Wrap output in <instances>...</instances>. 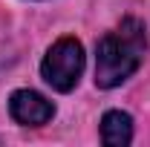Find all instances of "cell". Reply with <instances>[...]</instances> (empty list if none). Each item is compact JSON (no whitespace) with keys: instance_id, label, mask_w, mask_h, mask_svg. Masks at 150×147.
<instances>
[{"instance_id":"obj_1","label":"cell","mask_w":150,"mask_h":147,"mask_svg":"<svg viewBox=\"0 0 150 147\" xmlns=\"http://www.w3.org/2000/svg\"><path fill=\"white\" fill-rule=\"evenodd\" d=\"M147 29L139 18H124L112 32L98 40L95 49V87L112 90L124 84L144 61Z\"/></svg>"},{"instance_id":"obj_2","label":"cell","mask_w":150,"mask_h":147,"mask_svg":"<svg viewBox=\"0 0 150 147\" xmlns=\"http://www.w3.org/2000/svg\"><path fill=\"white\" fill-rule=\"evenodd\" d=\"M84 72V46L75 37H61L49 46V52L40 64V75L43 81L58 92L75 90L78 78Z\"/></svg>"},{"instance_id":"obj_4","label":"cell","mask_w":150,"mask_h":147,"mask_svg":"<svg viewBox=\"0 0 150 147\" xmlns=\"http://www.w3.org/2000/svg\"><path fill=\"white\" fill-rule=\"evenodd\" d=\"M101 141L110 147H124L133 141V118L121 110H110L101 118Z\"/></svg>"},{"instance_id":"obj_3","label":"cell","mask_w":150,"mask_h":147,"mask_svg":"<svg viewBox=\"0 0 150 147\" xmlns=\"http://www.w3.org/2000/svg\"><path fill=\"white\" fill-rule=\"evenodd\" d=\"M9 112L23 127H40V124L52 121L55 107H52V101H46L35 90H18V92H12V98H9Z\"/></svg>"}]
</instances>
